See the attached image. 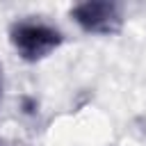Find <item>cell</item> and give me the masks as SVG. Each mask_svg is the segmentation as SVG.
Instances as JSON below:
<instances>
[{
	"instance_id": "cell-2",
	"label": "cell",
	"mask_w": 146,
	"mask_h": 146,
	"mask_svg": "<svg viewBox=\"0 0 146 146\" xmlns=\"http://www.w3.org/2000/svg\"><path fill=\"white\" fill-rule=\"evenodd\" d=\"M78 21L87 27V30H110L114 21H119L116 16V7L107 5V2H87L80 5L75 9Z\"/></svg>"
},
{
	"instance_id": "cell-1",
	"label": "cell",
	"mask_w": 146,
	"mask_h": 146,
	"mask_svg": "<svg viewBox=\"0 0 146 146\" xmlns=\"http://www.w3.org/2000/svg\"><path fill=\"white\" fill-rule=\"evenodd\" d=\"M14 43L27 59H36L59 43V34L41 23H23L14 30Z\"/></svg>"
}]
</instances>
